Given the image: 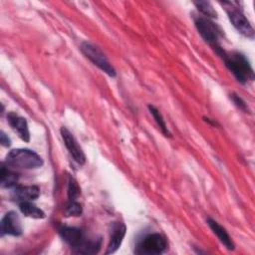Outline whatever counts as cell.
<instances>
[{
  "label": "cell",
  "instance_id": "6da1fadb",
  "mask_svg": "<svg viewBox=\"0 0 255 255\" xmlns=\"http://www.w3.org/2000/svg\"><path fill=\"white\" fill-rule=\"evenodd\" d=\"M216 53L223 59L225 66L239 83L245 85L254 80L253 69L243 54L239 52H225L222 48L216 51Z\"/></svg>",
  "mask_w": 255,
  "mask_h": 255
},
{
  "label": "cell",
  "instance_id": "7a4b0ae2",
  "mask_svg": "<svg viewBox=\"0 0 255 255\" xmlns=\"http://www.w3.org/2000/svg\"><path fill=\"white\" fill-rule=\"evenodd\" d=\"M5 162L7 166L22 169H35L43 165V159L41 156L28 148L12 149L6 155Z\"/></svg>",
  "mask_w": 255,
  "mask_h": 255
},
{
  "label": "cell",
  "instance_id": "3957f363",
  "mask_svg": "<svg viewBox=\"0 0 255 255\" xmlns=\"http://www.w3.org/2000/svg\"><path fill=\"white\" fill-rule=\"evenodd\" d=\"M221 5L225 7L226 13L231 24L234 28L243 36L253 39L254 38V29L250 24L249 20L246 18L242 9L239 7V2L229 1V2H220Z\"/></svg>",
  "mask_w": 255,
  "mask_h": 255
},
{
  "label": "cell",
  "instance_id": "277c9868",
  "mask_svg": "<svg viewBox=\"0 0 255 255\" xmlns=\"http://www.w3.org/2000/svg\"><path fill=\"white\" fill-rule=\"evenodd\" d=\"M194 24L206 43H208L215 51L221 49L220 40L223 36V31L217 24L204 16L194 17Z\"/></svg>",
  "mask_w": 255,
  "mask_h": 255
},
{
  "label": "cell",
  "instance_id": "5b68a950",
  "mask_svg": "<svg viewBox=\"0 0 255 255\" xmlns=\"http://www.w3.org/2000/svg\"><path fill=\"white\" fill-rule=\"evenodd\" d=\"M167 248V242L163 235L150 233L141 238L135 246L134 253L140 255H158Z\"/></svg>",
  "mask_w": 255,
  "mask_h": 255
},
{
  "label": "cell",
  "instance_id": "8992f818",
  "mask_svg": "<svg viewBox=\"0 0 255 255\" xmlns=\"http://www.w3.org/2000/svg\"><path fill=\"white\" fill-rule=\"evenodd\" d=\"M81 51L83 54L99 69L110 77L116 76V70L106 57V55L95 45L89 42H83L81 45Z\"/></svg>",
  "mask_w": 255,
  "mask_h": 255
},
{
  "label": "cell",
  "instance_id": "52a82bcc",
  "mask_svg": "<svg viewBox=\"0 0 255 255\" xmlns=\"http://www.w3.org/2000/svg\"><path fill=\"white\" fill-rule=\"evenodd\" d=\"M60 132H61L63 141L65 143V146L67 147L70 155L78 164L83 165L86 162V155L82 147L79 145L77 139L74 137L73 133L65 127L61 128Z\"/></svg>",
  "mask_w": 255,
  "mask_h": 255
},
{
  "label": "cell",
  "instance_id": "ba28073f",
  "mask_svg": "<svg viewBox=\"0 0 255 255\" xmlns=\"http://www.w3.org/2000/svg\"><path fill=\"white\" fill-rule=\"evenodd\" d=\"M59 234L67 244L74 248V252L88 240L83 230L76 227L63 225L59 228Z\"/></svg>",
  "mask_w": 255,
  "mask_h": 255
},
{
  "label": "cell",
  "instance_id": "9c48e42d",
  "mask_svg": "<svg viewBox=\"0 0 255 255\" xmlns=\"http://www.w3.org/2000/svg\"><path fill=\"white\" fill-rule=\"evenodd\" d=\"M20 236L22 234V225L19 215L14 211L7 212L1 220V235Z\"/></svg>",
  "mask_w": 255,
  "mask_h": 255
},
{
  "label": "cell",
  "instance_id": "30bf717a",
  "mask_svg": "<svg viewBox=\"0 0 255 255\" xmlns=\"http://www.w3.org/2000/svg\"><path fill=\"white\" fill-rule=\"evenodd\" d=\"M40 195V189L36 185H20L15 186L12 193L11 198L13 201L18 204L27 201H34Z\"/></svg>",
  "mask_w": 255,
  "mask_h": 255
},
{
  "label": "cell",
  "instance_id": "8fae6325",
  "mask_svg": "<svg viewBox=\"0 0 255 255\" xmlns=\"http://www.w3.org/2000/svg\"><path fill=\"white\" fill-rule=\"evenodd\" d=\"M127 231V227L123 222H115L112 226L110 241L108 244V248L106 254L115 253L123 243Z\"/></svg>",
  "mask_w": 255,
  "mask_h": 255
},
{
  "label": "cell",
  "instance_id": "7c38bea8",
  "mask_svg": "<svg viewBox=\"0 0 255 255\" xmlns=\"http://www.w3.org/2000/svg\"><path fill=\"white\" fill-rule=\"evenodd\" d=\"M7 121L12 129L17 132V134L22 140L27 142L30 140V131L28 128V124L24 118L18 116L15 113H9L7 115Z\"/></svg>",
  "mask_w": 255,
  "mask_h": 255
},
{
  "label": "cell",
  "instance_id": "4fadbf2b",
  "mask_svg": "<svg viewBox=\"0 0 255 255\" xmlns=\"http://www.w3.org/2000/svg\"><path fill=\"white\" fill-rule=\"evenodd\" d=\"M207 224L210 227V229L213 231V233L217 236V238L219 239V241L228 249V250H233L234 249V243L231 239V237L229 236V234L227 233L226 229L224 227H222L217 221H215L212 218H207Z\"/></svg>",
  "mask_w": 255,
  "mask_h": 255
},
{
  "label": "cell",
  "instance_id": "5bb4252c",
  "mask_svg": "<svg viewBox=\"0 0 255 255\" xmlns=\"http://www.w3.org/2000/svg\"><path fill=\"white\" fill-rule=\"evenodd\" d=\"M19 176L16 172L8 169V167L2 165L1 168V186L3 188H14L17 186Z\"/></svg>",
  "mask_w": 255,
  "mask_h": 255
},
{
  "label": "cell",
  "instance_id": "9a60e30c",
  "mask_svg": "<svg viewBox=\"0 0 255 255\" xmlns=\"http://www.w3.org/2000/svg\"><path fill=\"white\" fill-rule=\"evenodd\" d=\"M19 208L21 212L27 216L34 219H42L45 217V213L42 209L37 207L35 204L32 203V201L22 202L19 204Z\"/></svg>",
  "mask_w": 255,
  "mask_h": 255
},
{
  "label": "cell",
  "instance_id": "2e32d148",
  "mask_svg": "<svg viewBox=\"0 0 255 255\" xmlns=\"http://www.w3.org/2000/svg\"><path fill=\"white\" fill-rule=\"evenodd\" d=\"M148 110H149L151 116L153 117L155 123L157 124L158 128H160L161 132H162L165 136H170L171 134H170V132H169L167 127H166L165 121L163 120V117H162V115L160 114V112H159L154 106H151V105H148Z\"/></svg>",
  "mask_w": 255,
  "mask_h": 255
},
{
  "label": "cell",
  "instance_id": "e0dca14e",
  "mask_svg": "<svg viewBox=\"0 0 255 255\" xmlns=\"http://www.w3.org/2000/svg\"><path fill=\"white\" fill-rule=\"evenodd\" d=\"M193 4L197 8V10L204 15V17H207L209 19L210 18H217V12L215 11V9L213 8V6L211 5L210 2H208V1H194Z\"/></svg>",
  "mask_w": 255,
  "mask_h": 255
},
{
  "label": "cell",
  "instance_id": "ac0fdd59",
  "mask_svg": "<svg viewBox=\"0 0 255 255\" xmlns=\"http://www.w3.org/2000/svg\"><path fill=\"white\" fill-rule=\"evenodd\" d=\"M82 213H83V207L76 200H70L65 208L66 216H80Z\"/></svg>",
  "mask_w": 255,
  "mask_h": 255
},
{
  "label": "cell",
  "instance_id": "d6986e66",
  "mask_svg": "<svg viewBox=\"0 0 255 255\" xmlns=\"http://www.w3.org/2000/svg\"><path fill=\"white\" fill-rule=\"evenodd\" d=\"M81 193V189L77 183V181L70 177L68 181V198L69 200H76Z\"/></svg>",
  "mask_w": 255,
  "mask_h": 255
},
{
  "label": "cell",
  "instance_id": "ffe728a7",
  "mask_svg": "<svg viewBox=\"0 0 255 255\" xmlns=\"http://www.w3.org/2000/svg\"><path fill=\"white\" fill-rule=\"evenodd\" d=\"M230 99L233 101V103H234L240 110H242V111L245 112V113L249 112V109H248L247 104H246L239 96H237V95H235V94H231V95H230Z\"/></svg>",
  "mask_w": 255,
  "mask_h": 255
},
{
  "label": "cell",
  "instance_id": "44dd1931",
  "mask_svg": "<svg viewBox=\"0 0 255 255\" xmlns=\"http://www.w3.org/2000/svg\"><path fill=\"white\" fill-rule=\"evenodd\" d=\"M0 142L2 143L3 146H9L11 144L10 138L5 134V132L3 130L0 133Z\"/></svg>",
  "mask_w": 255,
  "mask_h": 255
}]
</instances>
